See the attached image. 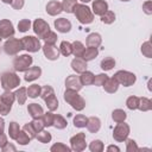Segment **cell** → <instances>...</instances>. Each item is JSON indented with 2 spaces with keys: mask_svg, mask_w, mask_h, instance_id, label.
Returning <instances> with one entry per match:
<instances>
[{
  "mask_svg": "<svg viewBox=\"0 0 152 152\" xmlns=\"http://www.w3.org/2000/svg\"><path fill=\"white\" fill-rule=\"evenodd\" d=\"M64 99L66 102H69L75 109L77 110H81L84 108V100L76 93V90H72V89H68L64 94Z\"/></svg>",
  "mask_w": 152,
  "mask_h": 152,
  "instance_id": "6da1fadb",
  "label": "cell"
},
{
  "mask_svg": "<svg viewBox=\"0 0 152 152\" xmlns=\"http://www.w3.org/2000/svg\"><path fill=\"white\" fill-rule=\"evenodd\" d=\"M74 13L77 17V19L80 20V23L82 24H89L93 21V14L89 10V7L84 6V5H75L74 7Z\"/></svg>",
  "mask_w": 152,
  "mask_h": 152,
  "instance_id": "7a4b0ae2",
  "label": "cell"
},
{
  "mask_svg": "<svg viewBox=\"0 0 152 152\" xmlns=\"http://www.w3.org/2000/svg\"><path fill=\"white\" fill-rule=\"evenodd\" d=\"M19 83H20L19 77L13 72H5L1 76V86L5 90H11L17 86H19Z\"/></svg>",
  "mask_w": 152,
  "mask_h": 152,
  "instance_id": "3957f363",
  "label": "cell"
},
{
  "mask_svg": "<svg viewBox=\"0 0 152 152\" xmlns=\"http://www.w3.org/2000/svg\"><path fill=\"white\" fill-rule=\"evenodd\" d=\"M31 63H32V57L30 55H23L13 61V66L17 71H25L28 69Z\"/></svg>",
  "mask_w": 152,
  "mask_h": 152,
  "instance_id": "277c9868",
  "label": "cell"
},
{
  "mask_svg": "<svg viewBox=\"0 0 152 152\" xmlns=\"http://www.w3.org/2000/svg\"><path fill=\"white\" fill-rule=\"evenodd\" d=\"M20 42L23 44V49L30 52H37L40 49V43L36 37H32V36L24 37L23 39H20Z\"/></svg>",
  "mask_w": 152,
  "mask_h": 152,
  "instance_id": "5b68a950",
  "label": "cell"
},
{
  "mask_svg": "<svg viewBox=\"0 0 152 152\" xmlns=\"http://www.w3.org/2000/svg\"><path fill=\"white\" fill-rule=\"evenodd\" d=\"M114 78L118 81V83H121L125 87H129L135 82V75L128 71H118Z\"/></svg>",
  "mask_w": 152,
  "mask_h": 152,
  "instance_id": "8992f818",
  "label": "cell"
},
{
  "mask_svg": "<svg viewBox=\"0 0 152 152\" xmlns=\"http://www.w3.org/2000/svg\"><path fill=\"white\" fill-rule=\"evenodd\" d=\"M33 30H34V32L38 34L39 38H44V37L48 34V32L50 31V27H49V25H48L44 20L37 19V20L33 23Z\"/></svg>",
  "mask_w": 152,
  "mask_h": 152,
  "instance_id": "52a82bcc",
  "label": "cell"
},
{
  "mask_svg": "<svg viewBox=\"0 0 152 152\" xmlns=\"http://www.w3.org/2000/svg\"><path fill=\"white\" fill-rule=\"evenodd\" d=\"M4 48H5L6 53H8V55H15L19 50L23 49V44L18 39H10V40H7L5 43V46Z\"/></svg>",
  "mask_w": 152,
  "mask_h": 152,
  "instance_id": "ba28073f",
  "label": "cell"
},
{
  "mask_svg": "<svg viewBox=\"0 0 152 152\" xmlns=\"http://www.w3.org/2000/svg\"><path fill=\"white\" fill-rule=\"evenodd\" d=\"M128 133H129V127H128L126 124L119 122V125H118L116 128L114 129L113 137H114L118 141H122V140H125V139L127 138Z\"/></svg>",
  "mask_w": 152,
  "mask_h": 152,
  "instance_id": "9c48e42d",
  "label": "cell"
},
{
  "mask_svg": "<svg viewBox=\"0 0 152 152\" xmlns=\"http://www.w3.org/2000/svg\"><path fill=\"white\" fill-rule=\"evenodd\" d=\"M14 30H13V25L10 20H1L0 21V36L2 38H8L11 36H13Z\"/></svg>",
  "mask_w": 152,
  "mask_h": 152,
  "instance_id": "30bf717a",
  "label": "cell"
},
{
  "mask_svg": "<svg viewBox=\"0 0 152 152\" xmlns=\"http://www.w3.org/2000/svg\"><path fill=\"white\" fill-rule=\"evenodd\" d=\"M43 50H44V53H45L46 58H49L51 61L57 59L58 56H59V51H58V49L53 44H45Z\"/></svg>",
  "mask_w": 152,
  "mask_h": 152,
  "instance_id": "8fae6325",
  "label": "cell"
},
{
  "mask_svg": "<svg viewBox=\"0 0 152 152\" xmlns=\"http://www.w3.org/2000/svg\"><path fill=\"white\" fill-rule=\"evenodd\" d=\"M84 134L83 133H78L77 135H75V137H72L71 138V146H72V148L74 150H77V151H81V150H83L84 148V144H82V142H84Z\"/></svg>",
  "mask_w": 152,
  "mask_h": 152,
  "instance_id": "7c38bea8",
  "label": "cell"
},
{
  "mask_svg": "<svg viewBox=\"0 0 152 152\" xmlns=\"http://www.w3.org/2000/svg\"><path fill=\"white\" fill-rule=\"evenodd\" d=\"M65 86L69 89H72V90H76V91L82 88V83L80 81V77H77V76H69L65 81Z\"/></svg>",
  "mask_w": 152,
  "mask_h": 152,
  "instance_id": "4fadbf2b",
  "label": "cell"
},
{
  "mask_svg": "<svg viewBox=\"0 0 152 152\" xmlns=\"http://www.w3.org/2000/svg\"><path fill=\"white\" fill-rule=\"evenodd\" d=\"M93 8H94V13L102 15L106 11H108V5L104 0H95L93 4Z\"/></svg>",
  "mask_w": 152,
  "mask_h": 152,
  "instance_id": "5bb4252c",
  "label": "cell"
},
{
  "mask_svg": "<svg viewBox=\"0 0 152 152\" xmlns=\"http://www.w3.org/2000/svg\"><path fill=\"white\" fill-rule=\"evenodd\" d=\"M55 26L56 28L59 31V32H69L70 28H71V24L69 20H66L65 18H61V19H57L55 21Z\"/></svg>",
  "mask_w": 152,
  "mask_h": 152,
  "instance_id": "9a60e30c",
  "label": "cell"
},
{
  "mask_svg": "<svg viewBox=\"0 0 152 152\" xmlns=\"http://www.w3.org/2000/svg\"><path fill=\"white\" fill-rule=\"evenodd\" d=\"M40 74H42V70H40V68L39 66H33V68H30L27 71H26V74H25V81H33V80H36V78H38L39 76H40Z\"/></svg>",
  "mask_w": 152,
  "mask_h": 152,
  "instance_id": "2e32d148",
  "label": "cell"
},
{
  "mask_svg": "<svg viewBox=\"0 0 152 152\" xmlns=\"http://www.w3.org/2000/svg\"><path fill=\"white\" fill-rule=\"evenodd\" d=\"M46 12L51 15H56L58 13L62 12V4L57 2V1H51L46 5Z\"/></svg>",
  "mask_w": 152,
  "mask_h": 152,
  "instance_id": "e0dca14e",
  "label": "cell"
},
{
  "mask_svg": "<svg viewBox=\"0 0 152 152\" xmlns=\"http://www.w3.org/2000/svg\"><path fill=\"white\" fill-rule=\"evenodd\" d=\"M71 66H72V69L76 72H84L86 71V68H87V64H86V61L84 59H81L80 57H77V58H75L71 62Z\"/></svg>",
  "mask_w": 152,
  "mask_h": 152,
  "instance_id": "ac0fdd59",
  "label": "cell"
},
{
  "mask_svg": "<svg viewBox=\"0 0 152 152\" xmlns=\"http://www.w3.org/2000/svg\"><path fill=\"white\" fill-rule=\"evenodd\" d=\"M27 110H28L30 115H31L33 119H38V118H40V116L43 115V109H42V107L38 106L37 103H31V104L28 106Z\"/></svg>",
  "mask_w": 152,
  "mask_h": 152,
  "instance_id": "d6986e66",
  "label": "cell"
},
{
  "mask_svg": "<svg viewBox=\"0 0 152 152\" xmlns=\"http://www.w3.org/2000/svg\"><path fill=\"white\" fill-rule=\"evenodd\" d=\"M101 44V36L99 33H91L87 38V45L89 48H96Z\"/></svg>",
  "mask_w": 152,
  "mask_h": 152,
  "instance_id": "ffe728a7",
  "label": "cell"
},
{
  "mask_svg": "<svg viewBox=\"0 0 152 152\" xmlns=\"http://www.w3.org/2000/svg\"><path fill=\"white\" fill-rule=\"evenodd\" d=\"M118 86H119V83H118V81H116L114 77H113V78H107L106 82L103 83V87H104V89H106L108 93H114V91H116Z\"/></svg>",
  "mask_w": 152,
  "mask_h": 152,
  "instance_id": "44dd1931",
  "label": "cell"
},
{
  "mask_svg": "<svg viewBox=\"0 0 152 152\" xmlns=\"http://www.w3.org/2000/svg\"><path fill=\"white\" fill-rule=\"evenodd\" d=\"M87 127H88V129L90 132H97L99 128H100V120L97 118H94V116L90 118V119H88Z\"/></svg>",
  "mask_w": 152,
  "mask_h": 152,
  "instance_id": "7402d4cb",
  "label": "cell"
},
{
  "mask_svg": "<svg viewBox=\"0 0 152 152\" xmlns=\"http://www.w3.org/2000/svg\"><path fill=\"white\" fill-rule=\"evenodd\" d=\"M97 56V49L96 48H88V49H86L84 50V52H83V55H82V57H83V59L87 62V61H90V59H93V58H95Z\"/></svg>",
  "mask_w": 152,
  "mask_h": 152,
  "instance_id": "603a6c76",
  "label": "cell"
},
{
  "mask_svg": "<svg viewBox=\"0 0 152 152\" xmlns=\"http://www.w3.org/2000/svg\"><path fill=\"white\" fill-rule=\"evenodd\" d=\"M94 77L95 76L90 71H84V72H82V76L80 77V81H81L82 84L88 86V84H91L94 82Z\"/></svg>",
  "mask_w": 152,
  "mask_h": 152,
  "instance_id": "cb8c5ba5",
  "label": "cell"
},
{
  "mask_svg": "<svg viewBox=\"0 0 152 152\" xmlns=\"http://www.w3.org/2000/svg\"><path fill=\"white\" fill-rule=\"evenodd\" d=\"M71 46H72V52H74V55H75L76 57H82V55H83V52H84V46H83V44H82L81 42H75Z\"/></svg>",
  "mask_w": 152,
  "mask_h": 152,
  "instance_id": "d4e9b609",
  "label": "cell"
},
{
  "mask_svg": "<svg viewBox=\"0 0 152 152\" xmlns=\"http://www.w3.org/2000/svg\"><path fill=\"white\" fill-rule=\"evenodd\" d=\"M14 97H15V95L14 94H12V93H4L2 95H1V101H2V103L4 104H6V106H12V103H13V101H14Z\"/></svg>",
  "mask_w": 152,
  "mask_h": 152,
  "instance_id": "484cf974",
  "label": "cell"
},
{
  "mask_svg": "<svg viewBox=\"0 0 152 152\" xmlns=\"http://www.w3.org/2000/svg\"><path fill=\"white\" fill-rule=\"evenodd\" d=\"M75 5H76V0H64L62 4V10L68 13H72Z\"/></svg>",
  "mask_w": 152,
  "mask_h": 152,
  "instance_id": "4316f807",
  "label": "cell"
},
{
  "mask_svg": "<svg viewBox=\"0 0 152 152\" xmlns=\"http://www.w3.org/2000/svg\"><path fill=\"white\" fill-rule=\"evenodd\" d=\"M45 101H46V104H48V107H49L50 110L57 109V107H58V101H57V99L55 97V94H52V95H50L49 97H46Z\"/></svg>",
  "mask_w": 152,
  "mask_h": 152,
  "instance_id": "83f0119b",
  "label": "cell"
},
{
  "mask_svg": "<svg viewBox=\"0 0 152 152\" xmlns=\"http://www.w3.org/2000/svg\"><path fill=\"white\" fill-rule=\"evenodd\" d=\"M138 108L141 109V110H150L152 108V103L146 97H142V99H139V104H138Z\"/></svg>",
  "mask_w": 152,
  "mask_h": 152,
  "instance_id": "f1b7e54d",
  "label": "cell"
},
{
  "mask_svg": "<svg viewBox=\"0 0 152 152\" xmlns=\"http://www.w3.org/2000/svg\"><path fill=\"white\" fill-rule=\"evenodd\" d=\"M114 65H115V61L112 57H107V58L102 59V62H101V68L103 70H110Z\"/></svg>",
  "mask_w": 152,
  "mask_h": 152,
  "instance_id": "f546056e",
  "label": "cell"
},
{
  "mask_svg": "<svg viewBox=\"0 0 152 152\" xmlns=\"http://www.w3.org/2000/svg\"><path fill=\"white\" fill-rule=\"evenodd\" d=\"M87 121H88V119L82 114H78L74 118V125L76 127H84L87 125Z\"/></svg>",
  "mask_w": 152,
  "mask_h": 152,
  "instance_id": "4dcf8cb0",
  "label": "cell"
},
{
  "mask_svg": "<svg viewBox=\"0 0 152 152\" xmlns=\"http://www.w3.org/2000/svg\"><path fill=\"white\" fill-rule=\"evenodd\" d=\"M39 94H40V87H39V86L32 84V86L28 87V89H27V95H28L30 97L34 99V97H37Z\"/></svg>",
  "mask_w": 152,
  "mask_h": 152,
  "instance_id": "1f68e13d",
  "label": "cell"
},
{
  "mask_svg": "<svg viewBox=\"0 0 152 152\" xmlns=\"http://www.w3.org/2000/svg\"><path fill=\"white\" fill-rule=\"evenodd\" d=\"M114 19H115V14H114L112 11H106V12L101 15V20H102L103 23H106V24L113 23Z\"/></svg>",
  "mask_w": 152,
  "mask_h": 152,
  "instance_id": "d6a6232c",
  "label": "cell"
},
{
  "mask_svg": "<svg viewBox=\"0 0 152 152\" xmlns=\"http://www.w3.org/2000/svg\"><path fill=\"white\" fill-rule=\"evenodd\" d=\"M8 132H10V137L12 139H17V137L19 134V126H18V124L17 122H11Z\"/></svg>",
  "mask_w": 152,
  "mask_h": 152,
  "instance_id": "836d02e7",
  "label": "cell"
},
{
  "mask_svg": "<svg viewBox=\"0 0 152 152\" xmlns=\"http://www.w3.org/2000/svg\"><path fill=\"white\" fill-rule=\"evenodd\" d=\"M61 52H62V55H64V56H69V55L72 52V46H71V44L68 43V42H62V44H61Z\"/></svg>",
  "mask_w": 152,
  "mask_h": 152,
  "instance_id": "e575fe53",
  "label": "cell"
},
{
  "mask_svg": "<svg viewBox=\"0 0 152 152\" xmlns=\"http://www.w3.org/2000/svg\"><path fill=\"white\" fill-rule=\"evenodd\" d=\"M26 94V89L25 88H20L19 90H17L15 91V97L18 99V102H19V104H23L24 102H25V100H26V96L27 95H25Z\"/></svg>",
  "mask_w": 152,
  "mask_h": 152,
  "instance_id": "d590c367",
  "label": "cell"
},
{
  "mask_svg": "<svg viewBox=\"0 0 152 152\" xmlns=\"http://www.w3.org/2000/svg\"><path fill=\"white\" fill-rule=\"evenodd\" d=\"M113 119L116 121V122H122L125 119H126V113L121 109H116L113 112Z\"/></svg>",
  "mask_w": 152,
  "mask_h": 152,
  "instance_id": "8d00e7d4",
  "label": "cell"
},
{
  "mask_svg": "<svg viewBox=\"0 0 152 152\" xmlns=\"http://www.w3.org/2000/svg\"><path fill=\"white\" fill-rule=\"evenodd\" d=\"M53 125L57 128H64L66 126V121L61 115H53Z\"/></svg>",
  "mask_w": 152,
  "mask_h": 152,
  "instance_id": "74e56055",
  "label": "cell"
},
{
  "mask_svg": "<svg viewBox=\"0 0 152 152\" xmlns=\"http://www.w3.org/2000/svg\"><path fill=\"white\" fill-rule=\"evenodd\" d=\"M42 122L44 126H51L53 125V114L52 113H46L42 115Z\"/></svg>",
  "mask_w": 152,
  "mask_h": 152,
  "instance_id": "f35d334b",
  "label": "cell"
},
{
  "mask_svg": "<svg viewBox=\"0 0 152 152\" xmlns=\"http://www.w3.org/2000/svg\"><path fill=\"white\" fill-rule=\"evenodd\" d=\"M126 103H127V107L129 109H137L138 104H139V99L137 96H131V97H128Z\"/></svg>",
  "mask_w": 152,
  "mask_h": 152,
  "instance_id": "ab89813d",
  "label": "cell"
},
{
  "mask_svg": "<svg viewBox=\"0 0 152 152\" xmlns=\"http://www.w3.org/2000/svg\"><path fill=\"white\" fill-rule=\"evenodd\" d=\"M30 25H31V21L28 19H23V20L19 21L18 28H19L20 32H25V31H27L30 28Z\"/></svg>",
  "mask_w": 152,
  "mask_h": 152,
  "instance_id": "60d3db41",
  "label": "cell"
},
{
  "mask_svg": "<svg viewBox=\"0 0 152 152\" xmlns=\"http://www.w3.org/2000/svg\"><path fill=\"white\" fill-rule=\"evenodd\" d=\"M17 140H18L19 144H21V145H26V144L30 141V137L26 135L25 131H24V132H20V131H19V134H18V137H17Z\"/></svg>",
  "mask_w": 152,
  "mask_h": 152,
  "instance_id": "b9f144b4",
  "label": "cell"
},
{
  "mask_svg": "<svg viewBox=\"0 0 152 152\" xmlns=\"http://www.w3.org/2000/svg\"><path fill=\"white\" fill-rule=\"evenodd\" d=\"M108 77H107V75H104V74H100V75H97L96 77H94V84L95 86H103V83L106 82V80H107Z\"/></svg>",
  "mask_w": 152,
  "mask_h": 152,
  "instance_id": "7bdbcfd3",
  "label": "cell"
},
{
  "mask_svg": "<svg viewBox=\"0 0 152 152\" xmlns=\"http://www.w3.org/2000/svg\"><path fill=\"white\" fill-rule=\"evenodd\" d=\"M43 39L46 42V44H55V42H56V39H57V36H56L53 32L49 31V32H48V34H46Z\"/></svg>",
  "mask_w": 152,
  "mask_h": 152,
  "instance_id": "ee69618b",
  "label": "cell"
},
{
  "mask_svg": "<svg viewBox=\"0 0 152 152\" xmlns=\"http://www.w3.org/2000/svg\"><path fill=\"white\" fill-rule=\"evenodd\" d=\"M53 94V89L51 88V87H44L43 88V91H42V99L43 100H45L46 97H49L50 95H52Z\"/></svg>",
  "mask_w": 152,
  "mask_h": 152,
  "instance_id": "f6af8a7d",
  "label": "cell"
},
{
  "mask_svg": "<svg viewBox=\"0 0 152 152\" xmlns=\"http://www.w3.org/2000/svg\"><path fill=\"white\" fill-rule=\"evenodd\" d=\"M37 138H38V140L42 141V142H48V141L51 140V135H50V133H48V132H42Z\"/></svg>",
  "mask_w": 152,
  "mask_h": 152,
  "instance_id": "bcb514c9",
  "label": "cell"
},
{
  "mask_svg": "<svg viewBox=\"0 0 152 152\" xmlns=\"http://www.w3.org/2000/svg\"><path fill=\"white\" fill-rule=\"evenodd\" d=\"M102 148H103V146H102V142L100 140L91 141V145H90V150L91 151H101Z\"/></svg>",
  "mask_w": 152,
  "mask_h": 152,
  "instance_id": "7dc6e473",
  "label": "cell"
},
{
  "mask_svg": "<svg viewBox=\"0 0 152 152\" xmlns=\"http://www.w3.org/2000/svg\"><path fill=\"white\" fill-rule=\"evenodd\" d=\"M24 131H25V132H28V133H27V135L30 137V139L34 138V132H36V131H34V128L32 127V125H31V124L25 125V126H24Z\"/></svg>",
  "mask_w": 152,
  "mask_h": 152,
  "instance_id": "c3c4849f",
  "label": "cell"
},
{
  "mask_svg": "<svg viewBox=\"0 0 152 152\" xmlns=\"http://www.w3.org/2000/svg\"><path fill=\"white\" fill-rule=\"evenodd\" d=\"M31 125H32V127L34 128V131H36V132L42 131V128L44 127L43 122H42V121H38L37 119H34V121H33V122H31Z\"/></svg>",
  "mask_w": 152,
  "mask_h": 152,
  "instance_id": "681fc988",
  "label": "cell"
},
{
  "mask_svg": "<svg viewBox=\"0 0 152 152\" xmlns=\"http://www.w3.org/2000/svg\"><path fill=\"white\" fill-rule=\"evenodd\" d=\"M141 51H142V53H144L146 57H151V48H150V43H148V42H146V43L144 44V48L141 49Z\"/></svg>",
  "mask_w": 152,
  "mask_h": 152,
  "instance_id": "f907efd6",
  "label": "cell"
},
{
  "mask_svg": "<svg viewBox=\"0 0 152 152\" xmlns=\"http://www.w3.org/2000/svg\"><path fill=\"white\" fill-rule=\"evenodd\" d=\"M10 109H11V107H10V106L4 104V103H2V101H1V99H0V113H1V114H4V115H6V114L10 112Z\"/></svg>",
  "mask_w": 152,
  "mask_h": 152,
  "instance_id": "816d5d0a",
  "label": "cell"
},
{
  "mask_svg": "<svg viewBox=\"0 0 152 152\" xmlns=\"http://www.w3.org/2000/svg\"><path fill=\"white\" fill-rule=\"evenodd\" d=\"M11 4L15 10H20L24 6V0H12Z\"/></svg>",
  "mask_w": 152,
  "mask_h": 152,
  "instance_id": "f5cc1de1",
  "label": "cell"
},
{
  "mask_svg": "<svg viewBox=\"0 0 152 152\" xmlns=\"http://www.w3.org/2000/svg\"><path fill=\"white\" fill-rule=\"evenodd\" d=\"M151 5H152V2H151V1H147V2H145L144 6H142L144 10H145V12H146L147 14H151V13H152V11H151V8H150Z\"/></svg>",
  "mask_w": 152,
  "mask_h": 152,
  "instance_id": "db71d44e",
  "label": "cell"
},
{
  "mask_svg": "<svg viewBox=\"0 0 152 152\" xmlns=\"http://www.w3.org/2000/svg\"><path fill=\"white\" fill-rule=\"evenodd\" d=\"M55 150H64V151H70L66 146H63V145H61V144H58V145H55V146H52L51 147V151H55Z\"/></svg>",
  "mask_w": 152,
  "mask_h": 152,
  "instance_id": "11a10c76",
  "label": "cell"
},
{
  "mask_svg": "<svg viewBox=\"0 0 152 152\" xmlns=\"http://www.w3.org/2000/svg\"><path fill=\"white\" fill-rule=\"evenodd\" d=\"M127 144H128V146H127V151H131L132 148L138 150V148H137V146H135V141H134V140H128V141H127Z\"/></svg>",
  "mask_w": 152,
  "mask_h": 152,
  "instance_id": "9f6ffc18",
  "label": "cell"
},
{
  "mask_svg": "<svg viewBox=\"0 0 152 152\" xmlns=\"http://www.w3.org/2000/svg\"><path fill=\"white\" fill-rule=\"evenodd\" d=\"M6 142H7V141H6L5 135H4L2 133H0V147H4V145H5Z\"/></svg>",
  "mask_w": 152,
  "mask_h": 152,
  "instance_id": "6f0895ef",
  "label": "cell"
},
{
  "mask_svg": "<svg viewBox=\"0 0 152 152\" xmlns=\"http://www.w3.org/2000/svg\"><path fill=\"white\" fill-rule=\"evenodd\" d=\"M4 127H5V125H4V120L0 119V133L4 132Z\"/></svg>",
  "mask_w": 152,
  "mask_h": 152,
  "instance_id": "680465c9",
  "label": "cell"
},
{
  "mask_svg": "<svg viewBox=\"0 0 152 152\" xmlns=\"http://www.w3.org/2000/svg\"><path fill=\"white\" fill-rule=\"evenodd\" d=\"M108 150H115V151H119V148H118V147H114V146H110V147H108Z\"/></svg>",
  "mask_w": 152,
  "mask_h": 152,
  "instance_id": "91938a15",
  "label": "cell"
},
{
  "mask_svg": "<svg viewBox=\"0 0 152 152\" xmlns=\"http://www.w3.org/2000/svg\"><path fill=\"white\" fill-rule=\"evenodd\" d=\"M4 2H7V4H10V2H12V0H2Z\"/></svg>",
  "mask_w": 152,
  "mask_h": 152,
  "instance_id": "94428289",
  "label": "cell"
},
{
  "mask_svg": "<svg viewBox=\"0 0 152 152\" xmlns=\"http://www.w3.org/2000/svg\"><path fill=\"white\" fill-rule=\"evenodd\" d=\"M81 1H83V2H88V1H90V0H81Z\"/></svg>",
  "mask_w": 152,
  "mask_h": 152,
  "instance_id": "6125c7cd",
  "label": "cell"
},
{
  "mask_svg": "<svg viewBox=\"0 0 152 152\" xmlns=\"http://www.w3.org/2000/svg\"><path fill=\"white\" fill-rule=\"evenodd\" d=\"M121 1H129V0H121Z\"/></svg>",
  "mask_w": 152,
  "mask_h": 152,
  "instance_id": "be15d7a7",
  "label": "cell"
},
{
  "mask_svg": "<svg viewBox=\"0 0 152 152\" xmlns=\"http://www.w3.org/2000/svg\"><path fill=\"white\" fill-rule=\"evenodd\" d=\"M0 40H1V36H0Z\"/></svg>",
  "mask_w": 152,
  "mask_h": 152,
  "instance_id": "e7e4bbea",
  "label": "cell"
}]
</instances>
